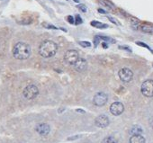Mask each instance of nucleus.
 <instances>
[{
  "instance_id": "obj_20",
  "label": "nucleus",
  "mask_w": 153,
  "mask_h": 143,
  "mask_svg": "<svg viewBox=\"0 0 153 143\" xmlns=\"http://www.w3.org/2000/svg\"><path fill=\"white\" fill-rule=\"evenodd\" d=\"M136 44H138V45H140V46H141V47H144V48H146V49H148V50H149L152 53H153V51L150 49V48L146 44V43H144V42H141V41H137L136 42Z\"/></svg>"
},
{
  "instance_id": "obj_14",
  "label": "nucleus",
  "mask_w": 153,
  "mask_h": 143,
  "mask_svg": "<svg viewBox=\"0 0 153 143\" xmlns=\"http://www.w3.org/2000/svg\"><path fill=\"white\" fill-rule=\"evenodd\" d=\"M143 131L142 128L138 126V125H135L133 126L132 129L130 130V134H132V135H137V134H141Z\"/></svg>"
},
{
  "instance_id": "obj_7",
  "label": "nucleus",
  "mask_w": 153,
  "mask_h": 143,
  "mask_svg": "<svg viewBox=\"0 0 153 143\" xmlns=\"http://www.w3.org/2000/svg\"><path fill=\"white\" fill-rule=\"evenodd\" d=\"M107 100H108L107 94L103 92H99L94 97L93 102L96 106H103L106 104Z\"/></svg>"
},
{
  "instance_id": "obj_31",
  "label": "nucleus",
  "mask_w": 153,
  "mask_h": 143,
  "mask_svg": "<svg viewBox=\"0 0 153 143\" xmlns=\"http://www.w3.org/2000/svg\"><path fill=\"white\" fill-rule=\"evenodd\" d=\"M152 66H153V64H152Z\"/></svg>"
},
{
  "instance_id": "obj_19",
  "label": "nucleus",
  "mask_w": 153,
  "mask_h": 143,
  "mask_svg": "<svg viewBox=\"0 0 153 143\" xmlns=\"http://www.w3.org/2000/svg\"><path fill=\"white\" fill-rule=\"evenodd\" d=\"M78 43L82 47H84V48H89V47H91V43L89 41H79Z\"/></svg>"
},
{
  "instance_id": "obj_21",
  "label": "nucleus",
  "mask_w": 153,
  "mask_h": 143,
  "mask_svg": "<svg viewBox=\"0 0 153 143\" xmlns=\"http://www.w3.org/2000/svg\"><path fill=\"white\" fill-rule=\"evenodd\" d=\"M82 19H81V17L78 15H76V17H75V25H80V23H82Z\"/></svg>"
},
{
  "instance_id": "obj_2",
  "label": "nucleus",
  "mask_w": 153,
  "mask_h": 143,
  "mask_svg": "<svg viewBox=\"0 0 153 143\" xmlns=\"http://www.w3.org/2000/svg\"><path fill=\"white\" fill-rule=\"evenodd\" d=\"M58 51V45L50 40L42 41L39 47V53L43 58H51L56 54Z\"/></svg>"
},
{
  "instance_id": "obj_28",
  "label": "nucleus",
  "mask_w": 153,
  "mask_h": 143,
  "mask_svg": "<svg viewBox=\"0 0 153 143\" xmlns=\"http://www.w3.org/2000/svg\"><path fill=\"white\" fill-rule=\"evenodd\" d=\"M98 12H99L100 14H107V12H106V11H104V10H103V9H101V8H99V9H98Z\"/></svg>"
},
{
  "instance_id": "obj_13",
  "label": "nucleus",
  "mask_w": 153,
  "mask_h": 143,
  "mask_svg": "<svg viewBox=\"0 0 153 143\" xmlns=\"http://www.w3.org/2000/svg\"><path fill=\"white\" fill-rule=\"evenodd\" d=\"M91 25L96 27V28H98V29H106L108 27L107 25H104V23H103L101 22H98V21H92Z\"/></svg>"
},
{
  "instance_id": "obj_1",
  "label": "nucleus",
  "mask_w": 153,
  "mask_h": 143,
  "mask_svg": "<svg viewBox=\"0 0 153 143\" xmlns=\"http://www.w3.org/2000/svg\"><path fill=\"white\" fill-rule=\"evenodd\" d=\"M32 52L31 47L25 42H17L13 48V55L16 60H24L30 57Z\"/></svg>"
},
{
  "instance_id": "obj_5",
  "label": "nucleus",
  "mask_w": 153,
  "mask_h": 143,
  "mask_svg": "<svg viewBox=\"0 0 153 143\" xmlns=\"http://www.w3.org/2000/svg\"><path fill=\"white\" fill-rule=\"evenodd\" d=\"M118 76L120 78V79L124 82V83H128L130 82L131 80L133 79V71L127 68H123L122 69L119 70V72H118Z\"/></svg>"
},
{
  "instance_id": "obj_25",
  "label": "nucleus",
  "mask_w": 153,
  "mask_h": 143,
  "mask_svg": "<svg viewBox=\"0 0 153 143\" xmlns=\"http://www.w3.org/2000/svg\"><path fill=\"white\" fill-rule=\"evenodd\" d=\"M108 19H109V21H111L112 23H114L115 25H120V23H119L118 21H116V20H115V18H113V17H110V16H109V17H108Z\"/></svg>"
},
{
  "instance_id": "obj_11",
  "label": "nucleus",
  "mask_w": 153,
  "mask_h": 143,
  "mask_svg": "<svg viewBox=\"0 0 153 143\" xmlns=\"http://www.w3.org/2000/svg\"><path fill=\"white\" fill-rule=\"evenodd\" d=\"M74 68L78 71V72H83V71H85L86 69V67H87V63L86 61V60L84 59H78V61L73 65Z\"/></svg>"
},
{
  "instance_id": "obj_15",
  "label": "nucleus",
  "mask_w": 153,
  "mask_h": 143,
  "mask_svg": "<svg viewBox=\"0 0 153 143\" xmlns=\"http://www.w3.org/2000/svg\"><path fill=\"white\" fill-rule=\"evenodd\" d=\"M141 30L147 33H153V25H141Z\"/></svg>"
},
{
  "instance_id": "obj_8",
  "label": "nucleus",
  "mask_w": 153,
  "mask_h": 143,
  "mask_svg": "<svg viewBox=\"0 0 153 143\" xmlns=\"http://www.w3.org/2000/svg\"><path fill=\"white\" fill-rule=\"evenodd\" d=\"M123 111H124V106L120 102H115L110 106V112L113 115L118 116V115L122 114L123 113Z\"/></svg>"
},
{
  "instance_id": "obj_27",
  "label": "nucleus",
  "mask_w": 153,
  "mask_h": 143,
  "mask_svg": "<svg viewBox=\"0 0 153 143\" xmlns=\"http://www.w3.org/2000/svg\"><path fill=\"white\" fill-rule=\"evenodd\" d=\"M44 27L50 28V29H57V27H55V26H53V25H44Z\"/></svg>"
},
{
  "instance_id": "obj_24",
  "label": "nucleus",
  "mask_w": 153,
  "mask_h": 143,
  "mask_svg": "<svg viewBox=\"0 0 153 143\" xmlns=\"http://www.w3.org/2000/svg\"><path fill=\"white\" fill-rule=\"evenodd\" d=\"M67 20H68V22L70 23H71V25H73V23H75V19L73 18V16H71V15H69L68 16V18H67Z\"/></svg>"
},
{
  "instance_id": "obj_16",
  "label": "nucleus",
  "mask_w": 153,
  "mask_h": 143,
  "mask_svg": "<svg viewBox=\"0 0 153 143\" xmlns=\"http://www.w3.org/2000/svg\"><path fill=\"white\" fill-rule=\"evenodd\" d=\"M99 2L102 5H104L105 7H107V8H110L112 10H115V7L114 6V4L112 2L109 1V0H99Z\"/></svg>"
},
{
  "instance_id": "obj_22",
  "label": "nucleus",
  "mask_w": 153,
  "mask_h": 143,
  "mask_svg": "<svg viewBox=\"0 0 153 143\" xmlns=\"http://www.w3.org/2000/svg\"><path fill=\"white\" fill-rule=\"evenodd\" d=\"M99 37H100V39L104 40V41H108V42L112 41V42H115V40H113V39H111V38H109V37H106V36H99Z\"/></svg>"
},
{
  "instance_id": "obj_26",
  "label": "nucleus",
  "mask_w": 153,
  "mask_h": 143,
  "mask_svg": "<svg viewBox=\"0 0 153 143\" xmlns=\"http://www.w3.org/2000/svg\"><path fill=\"white\" fill-rule=\"evenodd\" d=\"M99 41H100V37H99V36H96V37H95V40H94V43H95V46H96V47L98 45Z\"/></svg>"
},
{
  "instance_id": "obj_30",
  "label": "nucleus",
  "mask_w": 153,
  "mask_h": 143,
  "mask_svg": "<svg viewBox=\"0 0 153 143\" xmlns=\"http://www.w3.org/2000/svg\"><path fill=\"white\" fill-rule=\"evenodd\" d=\"M103 47H104L105 49H106V48H107L108 46H107V44H106V43H103Z\"/></svg>"
},
{
  "instance_id": "obj_4",
  "label": "nucleus",
  "mask_w": 153,
  "mask_h": 143,
  "mask_svg": "<svg viewBox=\"0 0 153 143\" xmlns=\"http://www.w3.org/2000/svg\"><path fill=\"white\" fill-rule=\"evenodd\" d=\"M141 91L147 97H153V80L149 79L142 83Z\"/></svg>"
},
{
  "instance_id": "obj_3",
  "label": "nucleus",
  "mask_w": 153,
  "mask_h": 143,
  "mask_svg": "<svg viewBox=\"0 0 153 143\" xmlns=\"http://www.w3.org/2000/svg\"><path fill=\"white\" fill-rule=\"evenodd\" d=\"M39 94V89L36 86L34 85H29L27 86L23 92V94L25 98L28 99V100H32L33 98H35Z\"/></svg>"
},
{
  "instance_id": "obj_17",
  "label": "nucleus",
  "mask_w": 153,
  "mask_h": 143,
  "mask_svg": "<svg viewBox=\"0 0 153 143\" xmlns=\"http://www.w3.org/2000/svg\"><path fill=\"white\" fill-rule=\"evenodd\" d=\"M131 23H132V26H133V28L135 29V30H138V29L140 28V26H141L140 22H139L137 19H135V18H132V20H131Z\"/></svg>"
},
{
  "instance_id": "obj_29",
  "label": "nucleus",
  "mask_w": 153,
  "mask_h": 143,
  "mask_svg": "<svg viewBox=\"0 0 153 143\" xmlns=\"http://www.w3.org/2000/svg\"><path fill=\"white\" fill-rule=\"evenodd\" d=\"M120 49H123V50H127L128 52H131V50L129 49L128 47H123V46H121V47H120Z\"/></svg>"
},
{
  "instance_id": "obj_18",
  "label": "nucleus",
  "mask_w": 153,
  "mask_h": 143,
  "mask_svg": "<svg viewBox=\"0 0 153 143\" xmlns=\"http://www.w3.org/2000/svg\"><path fill=\"white\" fill-rule=\"evenodd\" d=\"M102 143H118V142H117V140H116L114 137L109 136V137L104 138V139L102 140Z\"/></svg>"
},
{
  "instance_id": "obj_9",
  "label": "nucleus",
  "mask_w": 153,
  "mask_h": 143,
  "mask_svg": "<svg viewBox=\"0 0 153 143\" xmlns=\"http://www.w3.org/2000/svg\"><path fill=\"white\" fill-rule=\"evenodd\" d=\"M96 125L99 128H105L109 125V123H110V121H109V119L106 115H99L98 117H96Z\"/></svg>"
},
{
  "instance_id": "obj_23",
  "label": "nucleus",
  "mask_w": 153,
  "mask_h": 143,
  "mask_svg": "<svg viewBox=\"0 0 153 143\" xmlns=\"http://www.w3.org/2000/svg\"><path fill=\"white\" fill-rule=\"evenodd\" d=\"M78 8L79 10H81L82 12H84V13H86V7L85 5L80 4V5H78Z\"/></svg>"
},
{
  "instance_id": "obj_12",
  "label": "nucleus",
  "mask_w": 153,
  "mask_h": 143,
  "mask_svg": "<svg viewBox=\"0 0 153 143\" xmlns=\"http://www.w3.org/2000/svg\"><path fill=\"white\" fill-rule=\"evenodd\" d=\"M130 143H145V138L141 134L133 135L130 138Z\"/></svg>"
},
{
  "instance_id": "obj_6",
  "label": "nucleus",
  "mask_w": 153,
  "mask_h": 143,
  "mask_svg": "<svg viewBox=\"0 0 153 143\" xmlns=\"http://www.w3.org/2000/svg\"><path fill=\"white\" fill-rule=\"evenodd\" d=\"M78 59H79L78 53L77 51H74V50H70V51H68L66 53H65V55H64V60H65V61H66L68 64L72 65V66L78 61Z\"/></svg>"
},
{
  "instance_id": "obj_10",
  "label": "nucleus",
  "mask_w": 153,
  "mask_h": 143,
  "mask_svg": "<svg viewBox=\"0 0 153 143\" xmlns=\"http://www.w3.org/2000/svg\"><path fill=\"white\" fill-rule=\"evenodd\" d=\"M35 130H36V131L40 135H41V136H46V135L49 134V132L51 131V128H50V126L47 123H40V124H38L36 126Z\"/></svg>"
}]
</instances>
